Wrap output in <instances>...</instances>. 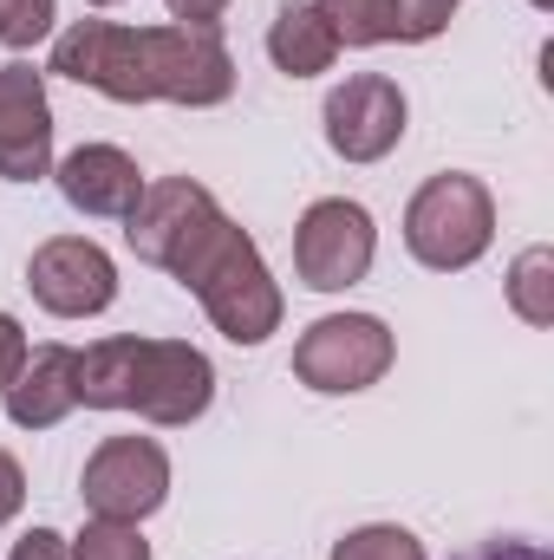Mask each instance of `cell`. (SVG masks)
<instances>
[{"label":"cell","instance_id":"1","mask_svg":"<svg viewBox=\"0 0 554 560\" xmlns=\"http://www.w3.org/2000/svg\"><path fill=\"white\" fill-rule=\"evenodd\" d=\"M72 85L105 92L112 105H229L235 59L222 26H118V20H72L53 39V66Z\"/></svg>","mask_w":554,"mask_h":560},{"label":"cell","instance_id":"2","mask_svg":"<svg viewBox=\"0 0 554 560\" xmlns=\"http://www.w3.org/2000/svg\"><path fill=\"white\" fill-rule=\"evenodd\" d=\"M170 280L183 293H196L209 326L222 339H235V346H262L268 332H280V313H287L280 280L268 275L255 235H242L229 215H209L189 235V248L170 261Z\"/></svg>","mask_w":554,"mask_h":560},{"label":"cell","instance_id":"3","mask_svg":"<svg viewBox=\"0 0 554 560\" xmlns=\"http://www.w3.org/2000/svg\"><path fill=\"white\" fill-rule=\"evenodd\" d=\"M489 242H496V196L463 170L430 176L412 196V209H405V248L430 275L476 268L489 255Z\"/></svg>","mask_w":554,"mask_h":560},{"label":"cell","instance_id":"4","mask_svg":"<svg viewBox=\"0 0 554 560\" xmlns=\"http://www.w3.org/2000/svg\"><path fill=\"white\" fill-rule=\"evenodd\" d=\"M399 346H392V326L379 313H326L300 332L293 346V378L307 392H326V398H346V392H366L392 372Z\"/></svg>","mask_w":554,"mask_h":560},{"label":"cell","instance_id":"5","mask_svg":"<svg viewBox=\"0 0 554 560\" xmlns=\"http://www.w3.org/2000/svg\"><path fill=\"white\" fill-rule=\"evenodd\" d=\"M216 398V365L189 339H138L131 332V378H125V411L183 430L209 411Z\"/></svg>","mask_w":554,"mask_h":560},{"label":"cell","instance_id":"6","mask_svg":"<svg viewBox=\"0 0 554 560\" xmlns=\"http://www.w3.org/2000/svg\"><path fill=\"white\" fill-rule=\"evenodd\" d=\"M372 255H379V229L366 215V202H346V196H320L300 229H293V275L313 293H346L372 275Z\"/></svg>","mask_w":554,"mask_h":560},{"label":"cell","instance_id":"7","mask_svg":"<svg viewBox=\"0 0 554 560\" xmlns=\"http://www.w3.org/2000/svg\"><path fill=\"white\" fill-rule=\"evenodd\" d=\"M79 495L99 522H143L163 509L170 495V456L157 436H105L92 456H85V476H79Z\"/></svg>","mask_w":554,"mask_h":560},{"label":"cell","instance_id":"8","mask_svg":"<svg viewBox=\"0 0 554 560\" xmlns=\"http://www.w3.org/2000/svg\"><path fill=\"white\" fill-rule=\"evenodd\" d=\"M26 287L53 319H92L118 300V268L92 235H53V242L33 248Z\"/></svg>","mask_w":554,"mask_h":560},{"label":"cell","instance_id":"9","mask_svg":"<svg viewBox=\"0 0 554 560\" xmlns=\"http://www.w3.org/2000/svg\"><path fill=\"white\" fill-rule=\"evenodd\" d=\"M320 118H326V143L346 163H379V156L399 150L412 105H405V92L385 72H353L346 85L326 92V112Z\"/></svg>","mask_w":554,"mask_h":560},{"label":"cell","instance_id":"10","mask_svg":"<svg viewBox=\"0 0 554 560\" xmlns=\"http://www.w3.org/2000/svg\"><path fill=\"white\" fill-rule=\"evenodd\" d=\"M209 215H222V202H216L196 176H163V183H143V202L125 215V242H131L138 261H150V268L170 275V261L189 248V235H196Z\"/></svg>","mask_w":554,"mask_h":560},{"label":"cell","instance_id":"11","mask_svg":"<svg viewBox=\"0 0 554 560\" xmlns=\"http://www.w3.org/2000/svg\"><path fill=\"white\" fill-rule=\"evenodd\" d=\"M0 176L7 183L53 176V105H46V72L33 66H0Z\"/></svg>","mask_w":554,"mask_h":560},{"label":"cell","instance_id":"12","mask_svg":"<svg viewBox=\"0 0 554 560\" xmlns=\"http://www.w3.org/2000/svg\"><path fill=\"white\" fill-rule=\"evenodd\" d=\"M0 405L20 430H53L79 411V352L72 346H26L20 372L0 385Z\"/></svg>","mask_w":554,"mask_h":560},{"label":"cell","instance_id":"13","mask_svg":"<svg viewBox=\"0 0 554 560\" xmlns=\"http://www.w3.org/2000/svg\"><path fill=\"white\" fill-rule=\"evenodd\" d=\"M53 176H59V196H66L79 215L125 222V215L143 202V170L118 150V143H79Z\"/></svg>","mask_w":554,"mask_h":560},{"label":"cell","instance_id":"14","mask_svg":"<svg viewBox=\"0 0 554 560\" xmlns=\"http://www.w3.org/2000/svg\"><path fill=\"white\" fill-rule=\"evenodd\" d=\"M268 59H275L287 79H313V72H326V66L339 59V39H333L326 13H320L313 0H287L275 13V26H268Z\"/></svg>","mask_w":554,"mask_h":560},{"label":"cell","instance_id":"15","mask_svg":"<svg viewBox=\"0 0 554 560\" xmlns=\"http://www.w3.org/2000/svg\"><path fill=\"white\" fill-rule=\"evenodd\" d=\"M339 46H392L405 39V0H313Z\"/></svg>","mask_w":554,"mask_h":560},{"label":"cell","instance_id":"16","mask_svg":"<svg viewBox=\"0 0 554 560\" xmlns=\"http://www.w3.org/2000/svg\"><path fill=\"white\" fill-rule=\"evenodd\" d=\"M509 306L529 326H554V255L549 248L516 255V268H509Z\"/></svg>","mask_w":554,"mask_h":560},{"label":"cell","instance_id":"17","mask_svg":"<svg viewBox=\"0 0 554 560\" xmlns=\"http://www.w3.org/2000/svg\"><path fill=\"white\" fill-rule=\"evenodd\" d=\"M66 560H150V541L138 535V522H85L72 541H66Z\"/></svg>","mask_w":554,"mask_h":560},{"label":"cell","instance_id":"18","mask_svg":"<svg viewBox=\"0 0 554 560\" xmlns=\"http://www.w3.org/2000/svg\"><path fill=\"white\" fill-rule=\"evenodd\" d=\"M333 560H424V541L399 522H366L346 541H333Z\"/></svg>","mask_w":554,"mask_h":560},{"label":"cell","instance_id":"19","mask_svg":"<svg viewBox=\"0 0 554 560\" xmlns=\"http://www.w3.org/2000/svg\"><path fill=\"white\" fill-rule=\"evenodd\" d=\"M53 0H0V46H13V52H26V46H39L46 33H53Z\"/></svg>","mask_w":554,"mask_h":560},{"label":"cell","instance_id":"20","mask_svg":"<svg viewBox=\"0 0 554 560\" xmlns=\"http://www.w3.org/2000/svg\"><path fill=\"white\" fill-rule=\"evenodd\" d=\"M463 0H405V46H424V39H437L443 26H450V13H457Z\"/></svg>","mask_w":554,"mask_h":560},{"label":"cell","instance_id":"21","mask_svg":"<svg viewBox=\"0 0 554 560\" xmlns=\"http://www.w3.org/2000/svg\"><path fill=\"white\" fill-rule=\"evenodd\" d=\"M20 502H26V469H20V463L0 450V528L20 515Z\"/></svg>","mask_w":554,"mask_h":560},{"label":"cell","instance_id":"22","mask_svg":"<svg viewBox=\"0 0 554 560\" xmlns=\"http://www.w3.org/2000/svg\"><path fill=\"white\" fill-rule=\"evenodd\" d=\"M7 560H66V535H59V528H33V535L13 541Z\"/></svg>","mask_w":554,"mask_h":560},{"label":"cell","instance_id":"23","mask_svg":"<svg viewBox=\"0 0 554 560\" xmlns=\"http://www.w3.org/2000/svg\"><path fill=\"white\" fill-rule=\"evenodd\" d=\"M20 359H26V332H20V319H13V313H0V385L20 372Z\"/></svg>","mask_w":554,"mask_h":560},{"label":"cell","instance_id":"24","mask_svg":"<svg viewBox=\"0 0 554 560\" xmlns=\"http://www.w3.org/2000/svg\"><path fill=\"white\" fill-rule=\"evenodd\" d=\"M163 7L176 13V26H216L229 13V0H163Z\"/></svg>","mask_w":554,"mask_h":560},{"label":"cell","instance_id":"25","mask_svg":"<svg viewBox=\"0 0 554 560\" xmlns=\"http://www.w3.org/2000/svg\"><path fill=\"white\" fill-rule=\"evenodd\" d=\"M457 560H549L535 541H483V548H470V555Z\"/></svg>","mask_w":554,"mask_h":560},{"label":"cell","instance_id":"26","mask_svg":"<svg viewBox=\"0 0 554 560\" xmlns=\"http://www.w3.org/2000/svg\"><path fill=\"white\" fill-rule=\"evenodd\" d=\"M92 7H118V0H92Z\"/></svg>","mask_w":554,"mask_h":560},{"label":"cell","instance_id":"27","mask_svg":"<svg viewBox=\"0 0 554 560\" xmlns=\"http://www.w3.org/2000/svg\"><path fill=\"white\" fill-rule=\"evenodd\" d=\"M535 7H549V0H535Z\"/></svg>","mask_w":554,"mask_h":560}]
</instances>
